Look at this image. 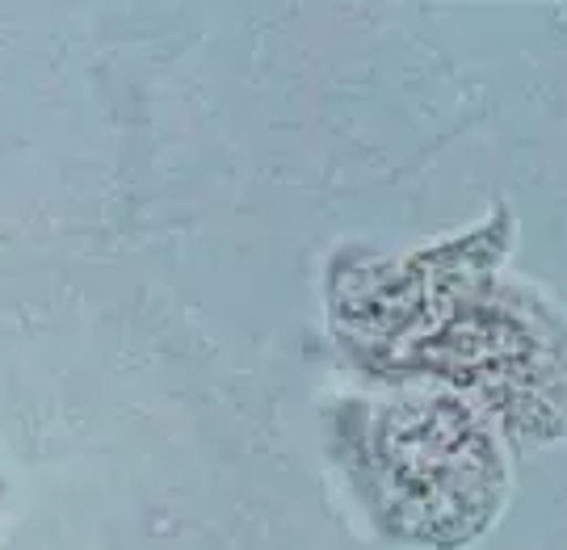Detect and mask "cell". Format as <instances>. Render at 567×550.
<instances>
[{
    "mask_svg": "<svg viewBox=\"0 0 567 550\" xmlns=\"http://www.w3.org/2000/svg\"><path fill=\"white\" fill-rule=\"evenodd\" d=\"M374 458L386 509L421 538H463L492 509V446L471 412L450 399L391 408Z\"/></svg>",
    "mask_w": 567,
    "mask_h": 550,
    "instance_id": "1",
    "label": "cell"
}]
</instances>
